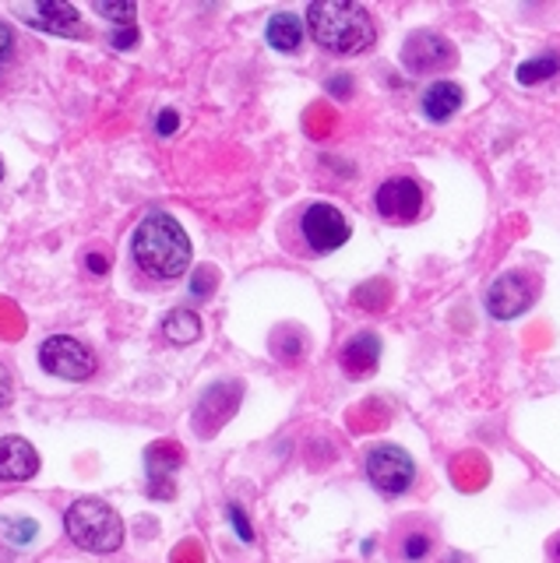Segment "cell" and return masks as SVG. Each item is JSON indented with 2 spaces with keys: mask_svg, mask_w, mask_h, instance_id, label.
<instances>
[{
  "mask_svg": "<svg viewBox=\"0 0 560 563\" xmlns=\"http://www.w3.org/2000/svg\"><path fill=\"white\" fill-rule=\"evenodd\" d=\"M307 29L314 43L325 46L328 53H339V57H353V53L371 49L377 40L371 11L363 4H353V0H318V4H310Z\"/></svg>",
  "mask_w": 560,
  "mask_h": 563,
  "instance_id": "6da1fadb",
  "label": "cell"
},
{
  "mask_svg": "<svg viewBox=\"0 0 560 563\" xmlns=\"http://www.w3.org/2000/svg\"><path fill=\"white\" fill-rule=\"evenodd\" d=\"M131 254L138 261V268L152 278H180L190 264V240L184 233V225L166 216V211H152L142 219V225L134 229Z\"/></svg>",
  "mask_w": 560,
  "mask_h": 563,
  "instance_id": "7a4b0ae2",
  "label": "cell"
},
{
  "mask_svg": "<svg viewBox=\"0 0 560 563\" xmlns=\"http://www.w3.org/2000/svg\"><path fill=\"white\" fill-rule=\"evenodd\" d=\"M64 528L85 553H117L124 545V521L117 510L99 497H81L67 507Z\"/></svg>",
  "mask_w": 560,
  "mask_h": 563,
  "instance_id": "3957f363",
  "label": "cell"
},
{
  "mask_svg": "<svg viewBox=\"0 0 560 563\" xmlns=\"http://www.w3.org/2000/svg\"><path fill=\"white\" fill-rule=\"evenodd\" d=\"M366 479L377 493L384 497H402V493H409L413 483H416V462L409 457L406 448L398 444H377L366 451Z\"/></svg>",
  "mask_w": 560,
  "mask_h": 563,
  "instance_id": "277c9868",
  "label": "cell"
},
{
  "mask_svg": "<svg viewBox=\"0 0 560 563\" xmlns=\"http://www.w3.org/2000/svg\"><path fill=\"white\" fill-rule=\"evenodd\" d=\"M539 299V275L529 268H512L497 275L486 289V310L497 317V321H512L521 317Z\"/></svg>",
  "mask_w": 560,
  "mask_h": 563,
  "instance_id": "5b68a950",
  "label": "cell"
},
{
  "mask_svg": "<svg viewBox=\"0 0 560 563\" xmlns=\"http://www.w3.org/2000/svg\"><path fill=\"white\" fill-rule=\"evenodd\" d=\"M40 363L46 374H54L61 380H89L96 374V352L72 339V334H54L40 345Z\"/></svg>",
  "mask_w": 560,
  "mask_h": 563,
  "instance_id": "8992f818",
  "label": "cell"
},
{
  "mask_svg": "<svg viewBox=\"0 0 560 563\" xmlns=\"http://www.w3.org/2000/svg\"><path fill=\"white\" fill-rule=\"evenodd\" d=\"M402 64H406L409 75H441V70H451L459 64V49L441 32L419 29L402 46Z\"/></svg>",
  "mask_w": 560,
  "mask_h": 563,
  "instance_id": "52a82bcc",
  "label": "cell"
},
{
  "mask_svg": "<svg viewBox=\"0 0 560 563\" xmlns=\"http://www.w3.org/2000/svg\"><path fill=\"white\" fill-rule=\"evenodd\" d=\"M300 236L310 254H331L349 240V222L336 205H310L300 216Z\"/></svg>",
  "mask_w": 560,
  "mask_h": 563,
  "instance_id": "ba28073f",
  "label": "cell"
},
{
  "mask_svg": "<svg viewBox=\"0 0 560 563\" xmlns=\"http://www.w3.org/2000/svg\"><path fill=\"white\" fill-rule=\"evenodd\" d=\"M424 187H419L413 176H392L384 180L374 194V205H377V216L388 219V222H416L424 216Z\"/></svg>",
  "mask_w": 560,
  "mask_h": 563,
  "instance_id": "9c48e42d",
  "label": "cell"
},
{
  "mask_svg": "<svg viewBox=\"0 0 560 563\" xmlns=\"http://www.w3.org/2000/svg\"><path fill=\"white\" fill-rule=\"evenodd\" d=\"M40 472V454L25 437H0V483H25Z\"/></svg>",
  "mask_w": 560,
  "mask_h": 563,
  "instance_id": "30bf717a",
  "label": "cell"
},
{
  "mask_svg": "<svg viewBox=\"0 0 560 563\" xmlns=\"http://www.w3.org/2000/svg\"><path fill=\"white\" fill-rule=\"evenodd\" d=\"M29 25H36L43 32L54 35H78L81 32V14L72 4H61V0H40L36 8L19 11Z\"/></svg>",
  "mask_w": 560,
  "mask_h": 563,
  "instance_id": "8fae6325",
  "label": "cell"
},
{
  "mask_svg": "<svg viewBox=\"0 0 560 563\" xmlns=\"http://www.w3.org/2000/svg\"><path fill=\"white\" fill-rule=\"evenodd\" d=\"M342 369L349 377H371L381 360V339L374 331H360L342 345Z\"/></svg>",
  "mask_w": 560,
  "mask_h": 563,
  "instance_id": "7c38bea8",
  "label": "cell"
},
{
  "mask_svg": "<svg viewBox=\"0 0 560 563\" xmlns=\"http://www.w3.org/2000/svg\"><path fill=\"white\" fill-rule=\"evenodd\" d=\"M419 106H424V117L430 123H448L465 106V92H462L459 81L441 78V81L427 85V92H424V99H419Z\"/></svg>",
  "mask_w": 560,
  "mask_h": 563,
  "instance_id": "4fadbf2b",
  "label": "cell"
},
{
  "mask_svg": "<svg viewBox=\"0 0 560 563\" xmlns=\"http://www.w3.org/2000/svg\"><path fill=\"white\" fill-rule=\"evenodd\" d=\"M304 22L293 11H278L268 18V46L278 53H296L304 43Z\"/></svg>",
  "mask_w": 560,
  "mask_h": 563,
  "instance_id": "5bb4252c",
  "label": "cell"
},
{
  "mask_svg": "<svg viewBox=\"0 0 560 563\" xmlns=\"http://www.w3.org/2000/svg\"><path fill=\"white\" fill-rule=\"evenodd\" d=\"M557 75H560V49H547V53H539V57H532V60L518 64V70H515L518 85H525V88L547 85V81H553Z\"/></svg>",
  "mask_w": 560,
  "mask_h": 563,
  "instance_id": "9a60e30c",
  "label": "cell"
},
{
  "mask_svg": "<svg viewBox=\"0 0 560 563\" xmlns=\"http://www.w3.org/2000/svg\"><path fill=\"white\" fill-rule=\"evenodd\" d=\"M163 334L173 342V345H190V342H198V334H201V321H198V313L195 310H173L166 321H163Z\"/></svg>",
  "mask_w": 560,
  "mask_h": 563,
  "instance_id": "2e32d148",
  "label": "cell"
},
{
  "mask_svg": "<svg viewBox=\"0 0 560 563\" xmlns=\"http://www.w3.org/2000/svg\"><path fill=\"white\" fill-rule=\"evenodd\" d=\"M430 553H433V532H427V528H413V532L398 539L402 563H424Z\"/></svg>",
  "mask_w": 560,
  "mask_h": 563,
  "instance_id": "e0dca14e",
  "label": "cell"
},
{
  "mask_svg": "<svg viewBox=\"0 0 560 563\" xmlns=\"http://www.w3.org/2000/svg\"><path fill=\"white\" fill-rule=\"evenodd\" d=\"M36 532H40V525L32 521V518H4L0 521V536H4V542L8 545H29L32 539H36Z\"/></svg>",
  "mask_w": 560,
  "mask_h": 563,
  "instance_id": "ac0fdd59",
  "label": "cell"
},
{
  "mask_svg": "<svg viewBox=\"0 0 560 563\" xmlns=\"http://www.w3.org/2000/svg\"><path fill=\"white\" fill-rule=\"evenodd\" d=\"M96 14L113 18V22H120V29H124V25H134L138 8L131 4V0H124V4H107V0H99V4H96Z\"/></svg>",
  "mask_w": 560,
  "mask_h": 563,
  "instance_id": "d6986e66",
  "label": "cell"
},
{
  "mask_svg": "<svg viewBox=\"0 0 560 563\" xmlns=\"http://www.w3.org/2000/svg\"><path fill=\"white\" fill-rule=\"evenodd\" d=\"M230 518H233L237 536H240L243 542H251V539H254V532H251V521H248V515H240V507H237V504H230Z\"/></svg>",
  "mask_w": 560,
  "mask_h": 563,
  "instance_id": "ffe728a7",
  "label": "cell"
},
{
  "mask_svg": "<svg viewBox=\"0 0 560 563\" xmlns=\"http://www.w3.org/2000/svg\"><path fill=\"white\" fill-rule=\"evenodd\" d=\"M134 43H138V32H134V25H124V29H117V32H113V46L128 49V46H134Z\"/></svg>",
  "mask_w": 560,
  "mask_h": 563,
  "instance_id": "44dd1931",
  "label": "cell"
},
{
  "mask_svg": "<svg viewBox=\"0 0 560 563\" xmlns=\"http://www.w3.org/2000/svg\"><path fill=\"white\" fill-rule=\"evenodd\" d=\"M195 296H208V289H212V272L208 268H201V272H195Z\"/></svg>",
  "mask_w": 560,
  "mask_h": 563,
  "instance_id": "7402d4cb",
  "label": "cell"
},
{
  "mask_svg": "<svg viewBox=\"0 0 560 563\" xmlns=\"http://www.w3.org/2000/svg\"><path fill=\"white\" fill-rule=\"evenodd\" d=\"M11 46H14V32L8 29V22H0V60L8 57Z\"/></svg>",
  "mask_w": 560,
  "mask_h": 563,
  "instance_id": "603a6c76",
  "label": "cell"
},
{
  "mask_svg": "<svg viewBox=\"0 0 560 563\" xmlns=\"http://www.w3.org/2000/svg\"><path fill=\"white\" fill-rule=\"evenodd\" d=\"M155 128H160V134H173V131H177V113H173V110H163V117L155 120Z\"/></svg>",
  "mask_w": 560,
  "mask_h": 563,
  "instance_id": "cb8c5ba5",
  "label": "cell"
},
{
  "mask_svg": "<svg viewBox=\"0 0 560 563\" xmlns=\"http://www.w3.org/2000/svg\"><path fill=\"white\" fill-rule=\"evenodd\" d=\"M8 401H11V374L0 366V409H4Z\"/></svg>",
  "mask_w": 560,
  "mask_h": 563,
  "instance_id": "d4e9b609",
  "label": "cell"
},
{
  "mask_svg": "<svg viewBox=\"0 0 560 563\" xmlns=\"http://www.w3.org/2000/svg\"><path fill=\"white\" fill-rule=\"evenodd\" d=\"M89 272H96V275L110 272V257L107 254H89Z\"/></svg>",
  "mask_w": 560,
  "mask_h": 563,
  "instance_id": "484cf974",
  "label": "cell"
},
{
  "mask_svg": "<svg viewBox=\"0 0 560 563\" xmlns=\"http://www.w3.org/2000/svg\"><path fill=\"white\" fill-rule=\"evenodd\" d=\"M328 85H331V92H336V96H349V88H345V85H349V78H345V75H339V78H331Z\"/></svg>",
  "mask_w": 560,
  "mask_h": 563,
  "instance_id": "4316f807",
  "label": "cell"
},
{
  "mask_svg": "<svg viewBox=\"0 0 560 563\" xmlns=\"http://www.w3.org/2000/svg\"><path fill=\"white\" fill-rule=\"evenodd\" d=\"M547 553H550V563H560V532L550 539V545H547Z\"/></svg>",
  "mask_w": 560,
  "mask_h": 563,
  "instance_id": "83f0119b",
  "label": "cell"
},
{
  "mask_svg": "<svg viewBox=\"0 0 560 563\" xmlns=\"http://www.w3.org/2000/svg\"><path fill=\"white\" fill-rule=\"evenodd\" d=\"M0 180H4V163H0Z\"/></svg>",
  "mask_w": 560,
  "mask_h": 563,
  "instance_id": "f1b7e54d",
  "label": "cell"
}]
</instances>
